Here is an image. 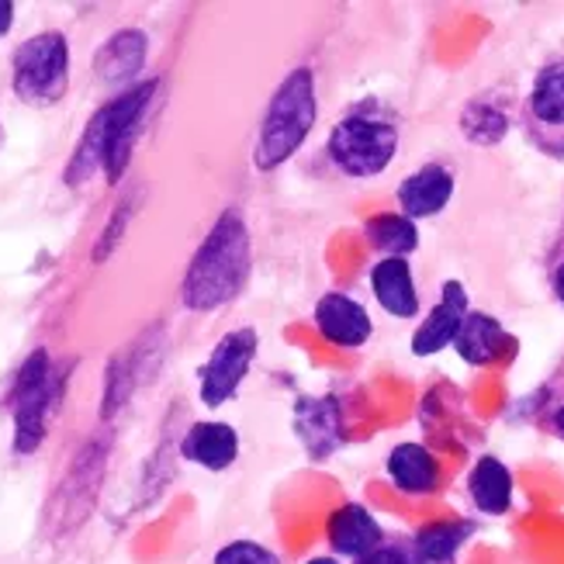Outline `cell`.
I'll list each match as a JSON object with an SVG mask.
<instances>
[{
	"label": "cell",
	"instance_id": "6da1fadb",
	"mask_svg": "<svg viewBox=\"0 0 564 564\" xmlns=\"http://www.w3.org/2000/svg\"><path fill=\"white\" fill-rule=\"evenodd\" d=\"M253 247L250 229L239 208H226L215 218V226L194 250L184 281H181V302L191 312H215L239 299L250 281Z\"/></svg>",
	"mask_w": 564,
	"mask_h": 564
},
{
	"label": "cell",
	"instance_id": "7a4b0ae2",
	"mask_svg": "<svg viewBox=\"0 0 564 564\" xmlns=\"http://www.w3.org/2000/svg\"><path fill=\"white\" fill-rule=\"evenodd\" d=\"M399 153V115L378 97L354 105L343 115L326 142V160L336 174L350 181H371L391 166Z\"/></svg>",
	"mask_w": 564,
	"mask_h": 564
},
{
	"label": "cell",
	"instance_id": "3957f363",
	"mask_svg": "<svg viewBox=\"0 0 564 564\" xmlns=\"http://www.w3.org/2000/svg\"><path fill=\"white\" fill-rule=\"evenodd\" d=\"M315 115H318L315 69L312 66L291 69L288 77L278 84L271 105H267V111L260 118L257 142H253V166L263 170V174L267 170L284 166L312 135Z\"/></svg>",
	"mask_w": 564,
	"mask_h": 564
},
{
	"label": "cell",
	"instance_id": "277c9868",
	"mask_svg": "<svg viewBox=\"0 0 564 564\" xmlns=\"http://www.w3.org/2000/svg\"><path fill=\"white\" fill-rule=\"evenodd\" d=\"M66 378L69 375L59 371L45 347L24 357L8 395L11 420H14V454H35L45 444L48 423H53V415L63 402Z\"/></svg>",
	"mask_w": 564,
	"mask_h": 564
},
{
	"label": "cell",
	"instance_id": "5b68a950",
	"mask_svg": "<svg viewBox=\"0 0 564 564\" xmlns=\"http://www.w3.org/2000/svg\"><path fill=\"white\" fill-rule=\"evenodd\" d=\"M69 87V42L63 32H39L14 48L11 90L32 108H53Z\"/></svg>",
	"mask_w": 564,
	"mask_h": 564
},
{
	"label": "cell",
	"instance_id": "8992f818",
	"mask_svg": "<svg viewBox=\"0 0 564 564\" xmlns=\"http://www.w3.org/2000/svg\"><path fill=\"white\" fill-rule=\"evenodd\" d=\"M160 80H142L129 90H118L108 105L97 108V118L105 126V177L108 184H121L132 163L135 142L145 129V118L156 101Z\"/></svg>",
	"mask_w": 564,
	"mask_h": 564
},
{
	"label": "cell",
	"instance_id": "52a82bcc",
	"mask_svg": "<svg viewBox=\"0 0 564 564\" xmlns=\"http://www.w3.org/2000/svg\"><path fill=\"white\" fill-rule=\"evenodd\" d=\"M520 132L536 153L564 160V56L547 59L533 73L520 101Z\"/></svg>",
	"mask_w": 564,
	"mask_h": 564
},
{
	"label": "cell",
	"instance_id": "ba28073f",
	"mask_svg": "<svg viewBox=\"0 0 564 564\" xmlns=\"http://www.w3.org/2000/svg\"><path fill=\"white\" fill-rule=\"evenodd\" d=\"M257 347H260V336L250 326L229 329L223 339L215 343L205 367L198 371L202 405L218 409L236 395V391L242 388V381H247L253 360H257Z\"/></svg>",
	"mask_w": 564,
	"mask_h": 564
},
{
	"label": "cell",
	"instance_id": "9c48e42d",
	"mask_svg": "<svg viewBox=\"0 0 564 564\" xmlns=\"http://www.w3.org/2000/svg\"><path fill=\"white\" fill-rule=\"evenodd\" d=\"M105 464H108V436L87 440L77 460L69 464V471H66L59 492H56V502H53V517H59V530H73L77 523H84L90 506L97 502Z\"/></svg>",
	"mask_w": 564,
	"mask_h": 564
},
{
	"label": "cell",
	"instance_id": "30bf717a",
	"mask_svg": "<svg viewBox=\"0 0 564 564\" xmlns=\"http://www.w3.org/2000/svg\"><path fill=\"white\" fill-rule=\"evenodd\" d=\"M291 430L312 460H326L343 444V409L336 395H302L291 409Z\"/></svg>",
	"mask_w": 564,
	"mask_h": 564
},
{
	"label": "cell",
	"instance_id": "8fae6325",
	"mask_svg": "<svg viewBox=\"0 0 564 564\" xmlns=\"http://www.w3.org/2000/svg\"><path fill=\"white\" fill-rule=\"evenodd\" d=\"M468 312H471L468 288L460 281H444V288H440V302L430 308V315L412 333V354L433 357L444 347H454V339L464 326V318H468Z\"/></svg>",
	"mask_w": 564,
	"mask_h": 564
},
{
	"label": "cell",
	"instance_id": "7c38bea8",
	"mask_svg": "<svg viewBox=\"0 0 564 564\" xmlns=\"http://www.w3.org/2000/svg\"><path fill=\"white\" fill-rule=\"evenodd\" d=\"M312 318H315V329L323 333V339H329L333 347H343V350L364 347L375 333L367 308L357 299H350V294H339V291L323 294V299L315 302Z\"/></svg>",
	"mask_w": 564,
	"mask_h": 564
},
{
	"label": "cell",
	"instance_id": "4fadbf2b",
	"mask_svg": "<svg viewBox=\"0 0 564 564\" xmlns=\"http://www.w3.org/2000/svg\"><path fill=\"white\" fill-rule=\"evenodd\" d=\"M454 187H457V177L447 163H423L415 174H409L399 184L395 198H399L402 215L412 218V223H420V218H436L451 205Z\"/></svg>",
	"mask_w": 564,
	"mask_h": 564
},
{
	"label": "cell",
	"instance_id": "5bb4252c",
	"mask_svg": "<svg viewBox=\"0 0 564 564\" xmlns=\"http://www.w3.org/2000/svg\"><path fill=\"white\" fill-rule=\"evenodd\" d=\"M145 53H150V39H145V32H139V29L115 32L101 48H97V56H94L97 80L108 84V87L129 90V84L139 77V69L145 66Z\"/></svg>",
	"mask_w": 564,
	"mask_h": 564
},
{
	"label": "cell",
	"instance_id": "9a60e30c",
	"mask_svg": "<svg viewBox=\"0 0 564 564\" xmlns=\"http://www.w3.org/2000/svg\"><path fill=\"white\" fill-rule=\"evenodd\" d=\"M326 536H329V547L339 557H354V561L367 557V554L384 544V533H381L378 520L357 502H347V506H339V509L329 512Z\"/></svg>",
	"mask_w": 564,
	"mask_h": 564
},
{
	"label": "cell",
	"instance_id": "2e32d148",
	"mask_svg": "<svg viewBox=\"0 0 564 564\" xmlns=\"http://www.w3.org/2000/svg\"><path fill=\"white\" fill-rule=\"evenodd\" d=\"M181 457L205 471H226L239 457V433L218 420L194 423L181 440Z\"/></svg>",
	"mask_w": 564,
	"mask_h": 564
},
{
	"label": "cell",
	"instance_id": "e0dca14e",
	"mask_svg": "<svg viewBox=\"0 0 564 564\" xmlns=\"http://www.w3.org/2000/svg\"><path fill=\"white\" fill-rule=\"evenodd\" d=\"M367 281H371V294L388 315H395V318L420 315V291H415L409 260H402V257L378 260L371 267V274H367Z\"/></svg>",
	"mask_w": 564,
	"mask_h": 564
},
{
	"label": "cell",
	"instance_id": "ac0fdd59",
	"mask_svg": "<svg viewBox=\"0 0 564 564\" xmlns=\"http://www.w3.org/2000/svg\"><path fill=\"white\" fill-rule=\"evenodd\" d=\"M145 371H153V347H145V336L126 354H118L111 364H108V381H105V405H101V415L111 420V415L132 399V391L150 378Z\"/></svg>",
	"mask_w": 564,
	"mask_h": 564
},
{
	"label": "cell",
	"instance_id": "d6986e66",
	"mask_svg": "<svg viewBox=\"0 0 564 564\" xmlns=\"http://www.w3.org/2000/svg\"><path fill=\"white\" fill-rule=\"evenodd\" d=\"M460 135L475 142V145H499L512 126V115H509V101L499 97V90H485L475 94L468 105L460 108Z\"/></svg>",
	"mask_w": 564,
	"mask_h": 564
},
{
	"label": "cell",
	"instance_id": "ffe728a7",
	"mask_svg": "<svg viewBox=\"0 0 564 564\" xmlns=\"http://www.w3.org/2000/svg\"><path fill=\"white\" fill-rule=\"evenodd\" d=\"M388 478L405 496H433L440 488V460L423 444H399L388 454Z\"/></svg>",
	"mask_w": 564,
	"mask_h": 564
},
{
	"label": "cell",
	"instance_id": "44dd1931",
	"mask_svg": "<svg viewBox=\"0 0 564 564\" xmlns=\"http://www.w3.org/2000/svg\"><path fill=\"white\" fill-rule=\"evenodd\" d=\"M468 496L478 512L488 517H502L512 506V475L499 457H478V464L468 475Z\"/></svg>",
	"mask_w": 564,
	"mask_h": 564
},
{
	"label": "cell",
	"instance_id": "7402d4cb",
	"mask_svg": "<svg viewBox=\"0 0 564 564\" xmlns=\"http://www.w3.org/2000/svg\"><path fill=\"white\" fill-rule=\"evenodd\" d=\"M364 239L375 253H381V260L388 257L409 260V253L420 250V226L402 212H381L364 223Z\"/></svg>",
	"mask_w": 564,
	"mask_h": 564
},
{
	"label": "cell",
	"instance_id": "603a6c76",
	"mask_svg": "<svg viewBox=\"0 0 564 564\" xmlns=\"http://www.w3.org/2000/svg\"><path fill=\"white\" fill-rule=\"evenodd\" d=\"M502 339H506V329L496 315L488 312H468V318H464V326L454 339V350L464 364L471 367H485L492 364L502 350Z\"/></svg>",
	"mask_w": 564,
	"mask_h": 564
},
{
	"label": "cell",
	"instance_id": "cb8c5ba5",
	"mask_svg": "<svg viewBox=\"0 0 564 564\" xmlns=\"http://www.w3.org/2000/svg\"><path fill=\"white\" fill-rule=\"evenodd\" d=\"M475 533L471 523H430L415 533L412 551L423 564H451L460 544Z\"/></svg>",
	"mask_w": 564,
	"mask_h": 564
},
{
	"label": "cell",
	"instance_id": "d4e9b609",
	"mask_svg": "<svg viewBox=\"0 0 564 564\" xmlns=\"http://www.w3.org/2000/svg\"><path fill=\"white\" fill-rule=\"evenodd\" d=\"M139 187L132 191V194H126L118 205H115V212H111V218H108V226L101 229V236H97V242H94V250H90V263H105L115 250H118V242H121V236H126V229H129V223H132V215H135V205H139Z\"/></svg>",
	"mask_w": 564,
	"mask_h": 564
},
{
	"label": "cell",
	"instance_id": "484cf974",
	"mask_svg": "<svg viewBox=\"0 0 564 564\" xmlns=\"http://www.w3.org/2000/svg\"><path fill=\"white\" fill-rule=\"evenodd\" d=\"M215 564H281V557L257 541H232L215 554Z\"/></svg>",
	"mask_w": 564,
	"mask_h": 564
},
{
	"label": "cell",
	"instance_id": "4316f807",
	"mask_svg": "<svg viewBox=\"0 0 564 564\" xmlns=\"http://www.w3.org/2000/svg\"><path fill=\"white\" fill-rule=\"evenodd\" d=\"M354 564H423L420 557H415L412 544H381L378 551H371L367 557L354 561Z\"/></svg>",
	"mask_w": 564,
	"mask_h": 564
},
{
	"label": "cell",
	"instance_id": "83f0119b",
	"mask_svg": "<svg viewBox=\"0 0 564 564\" xmlns=\"http://www.w3.org/2000/svg\"><path fill=\"white\" fill-rule=\"evenodd\" d=\"M547 284L554 299L564 305V232L554 239V247L547 253Z\"/></svg>",
	"mask_w": 564,
	"mask_h": 564
},
{
	"label": "cell",
	"instance_id": "f1b7e54d",
	"mask_svg": "<svg viewBox=\"0 0 564 564\" xmlns=\"http://www.w3.org/2000/svg\"><path fill=\"white\" fill-rule=\"evenodd\" d=\"M547 430H551L557 440H564V399H561L557 405H551V412H547Z\"/></svg>",
	"mask_w": 564,
	"mask_h": 564
},
{
	"label": "cell",
	"instance_id": "f546056e",
	"mask_svg": "<svg viewBox=\"0 0 564 564\" xmlns=\"http://www.w3.org/2000/svg\"><path fill=\"white\" fill-rule=\"evenodd\" d=\"M11 24H14V4L11 0H0V39L11 32Z\"/></svg>",
	"mask_w": 564,
	"mask_h": 564
},
{
	"label": "cell",
	"instance_id": "4dcf8cb0",
	"mask_svg": "<svg viewBox=\"0 0 564 564\" xmlns=\"http://www.w3.org/2000/svg\"><path fill=\"white\" fill-rule=\"evenodd\" d=\"M305 564H339L336 557H312V561H305Z\"/></svg>",
	"mask_w": 564,
	"mask_h": 564
}]
</instances>
